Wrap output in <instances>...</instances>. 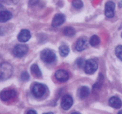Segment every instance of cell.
I'll return each instance as SVG.
<instances>
[{
    "label": "cell",
    "mask_w": 122,
    "mask_h": 114,
    "mask_svg": "<svg viewBox=\"0 0 122 114\" xmlns=\"http://www.w3.org/2000/svg\"><path fill=\"white\" fill-rule=\"evenodd\" d=\"M100 39L98 36L97 35H93L91 38L90 40H89V43L92 46H97L100 44Z\"/></svg>",
    "instance_id": "20"
},
{
    "label": "cell",
    "mask_w": 122,
    "mask_h": 114,
    "mask_svg": "<svg viewBox=\"0 0 122 114\" xmlns=\"http://www.w3.org/2000/svg\"><path fill=\"white\" fill-rule=\"evenodd\" d=\"M13 68L8 62H2L0 64V81L8 79L12 76Z\"/></svg>",
    "instance_id": "1"
},
{
    "label": "cell",
    "mask_w": 122,
    "mask_h": 114,
    "mask_svg": "<svg viewBox=\"0 0 122 114\" xmlns=\"http://www.w3.org/2000/svg\"><path fill=\"white\" fill-rule=\"evenodd\" d=\"M27 114H36V111H35L34 110H32V109H31V110H28V111H27Z\"/></svg>",
    "instance_id": "26"
},
{
    "label": "cell",
    "mask_w": 122,
    "mask_h": 114,
    "mask_svg": "<svg viewBox=\"0 0 122 114\" xmlns=\"http://www.w3.org/2000/svg\"><path fill=\"white\" fill-rule=\"evenodd\" d=\"M64 21H65V16L63 14H57L53 18L51 25L54 27H58L64 23Z\"/></svg>",
    "instance_id": "11"
},
{
    "label": "cell",
    "mask_w": 122,
    "mask_h": 114,
    "mask_svg": "<svg viewBox=\"0 0 122 114\" xmlns=\"http://www.w3.org/2000/svg\"><path fill=\"white\" fill-rule=\"evenodd\" d=\"M46 91V88L45 85L41 83H36L33 86L32 92L35 97L40 98L45 95Z\"/></svg>",
    "instance_id": "4"
},
{
    "label": "cell",
    "mask_w": 122,
    "mask_h": 114,
    "mask_svg": "<svg viewBox=\"0 0 122 114\" xmlns=\"http://www.w3.org/2000/svg\"><path fill=\"white\" fill-rule=\"evenodd\" d=\"M55 77L58 81L64 83L69 80V73L65 70H58L55 73Z\"/></svg>",
    "instance_id": "9"
},
{
    "label": "cell",
    "mask_w": 122,
    "mask_h": 114,
    "mask_svg": "<svg viewBox=\"0 0 122 114\" xmlns=\"http://www.w3.org/2000/svg\"></svg>",
    "instance_id": "30"
},
{
    "label": "cell",
    "mask_w": 122,
    "mask_h": 114,
    "mask_svg": "<svg viewBox=\"0 0 122 114\" xmlns=\"http://www.w3.org/2000/svg\"><path fill=\"white\" fill-rule=\"evenodd\" d=\"M19 0H0V2H4L8 4H15Z\"/></svg>",
    "instance_id": "24"
},
{
    "label": "cell",
    "mask_w": 122,
    "mask_h": 114,
    "mask_svg": "<svg viewBox=\"0 0 122 114\" xmlns=\"http://www.w3.org/2000/svg\"><path fill=\"white\" fill-rule=\"evenodd\" d=\"M115 52L117 57L122 61V45H119L117 46Z\"/></svg>",
    "instance_id": "22"
},
{
    "label": "cell",
    "mask_w": 122,
    "mask_h": 114,
    "mask_svg": "<svg viewBox=\"0 0 122 114\" xmlns=\"http://www.w3.org/2000/svg\"><path fill=\"white\" fill-rule=\"evenodd\" d=\"M69 52H70V49H69V46H67V45H63L60 46L59 52L61 57H65L67 56L69 53Z\"/></svg>",
    "instance_id": "16"
},
{
    "label": "cell",
    "mask_w": 122,
    "mask_h": 114,
    "mask_svg": "<svg viewBox=\"0 0 122 114\" xmlns=\"http://www.w3.org/2000/svg\"><path fill=\"white\" fill-rule=\"evenodd\" d=\"M4 10V8L3 6H2L1 4H0V11H1Z\"/></svg>",
    "instance_id": "28"
},
{
    "label": "cell",
    "mask_w": 122,
    "mask_h": 114,
    "mask_svg": "<svg viewBox=\"0 0 122 114\" xmlns=\"http://www.w3.org/2000/svg\"><path fill=\"white\" fill-rule=\"evenodd\" d=\"M21 80L24 81H26L29 79V75L27 73L26 71L23 72L21 74Z\"/></svg>",
    "instance_id": "23"
},
{
    "label": "cell",
    "mask_w": 122,
    "mask_h": 114,
    "mask_svg": "<svg viewBox=\"0 0 122 114\" xmlns=\"http://www.w3.org/2000/svg\"><path fill=\"white\" fill-rule=\"evenodd\" d=\"M31 72H32V74L35 75L36 77H40L42 76V72L41 70L39 69L38 65H37L36 64H33L31 66Z\"/></svg>",
    "instance_id": "18"
},
{
    "label": "cell",
    "mask_w": 122,
    "mask_h": 114,
    "mask_svg": "<svg viewBox=\"0 0 122 114\" xmlns=\"http://www.w3.org/2000/svg\"><path fill=\"white\" fill-rule=\"evenodd\" d=\"M17 95L16 91L14 89H5L0 93V99L2 101H8L14 98Z\"/></svg>",
    "instance_id": "6"
},
{
    "label": "cell",
    "mask_w": 122,
    "mask_h": 114,
    "mask_svg": "<svg viewBox=\"0 0 122 114\" xmlns=\"http://www.w3.org/2000/svg\"><path fill=\"white\" fill-rule=\"evenodd\" d=\"M83 64V60L81 58H79L77 60V64L79 67H82Z\"/></svg>",
    "instance_id": "25"
},
{
    "label": "cell",
    "mask_w": 122,
    "mask_h": 114,
    "mask_svg": "<svg viewBox=\"0 0 122 114\" xmlns=\"http://www.w3.org/2000/svg\"><path fill=\"white\" fill-rule=\"evenodd\" d=\"M38 1V0H30V3L32 4H34L36 3Z\"/></svg>",
    "instance_id": "27"
},
{
    "label": "cell",
    "mask_w": 122,
    "mask_h": 114,
    "mask_svg": "<svg viewBox=\"0 0 122 114\" xmlns=\"http://www.w3.org/2000/svg\"><path fill=\"white\" fill-rule=\"evenodd\" d=\"M29 51V48L27 45L19 44L14 48L13 51V55L17 58H21L24 57Z\"/></svg>",
    "instance_id": "5"
},
{
    "label": "cell",
    "mask_w": 122,
    "mask_h": 114,
    "mask_svg": "<svg viewBox=\"0 0 122 114\" xmlns=\"http://www.w3.org/2000/svg\"><path fill=\"white\" fill-rule=\"evenodd\" d=\"M64 35L69 37L73 36L76 33V31L73 27H66L64 28V31H63Z\"/></svg>",
    "instance_id": "19"
},
{
    "label": "cell",
    "mask_w": 122,
    "mask_h": 114,
    "mask_svg": "<svg viewBox=\"0 0 122 114\" xmlns=\"http://www.w3.org/2000/svg\"><path fill=\"white\" fill-rule=\"evenodd\" d=\"M31 38V34L29 30L27 29L21 30L17 36V39L20 42L25 43L29 41Z\"/></svg>",
    "instance_id": "10"
},
{
    "label": "cell",
    "mask_w": 122,
    "mask_h": 114,
    "mask_svg": "<svg viewBox=\"0 0 122 114\" xmlns=\"http://www.w3.org/2000/svg\"><path fill=\"white\" fill-rule=\"evenodd\" d=\"M73 104V100L70 95H64L62 97L61 102V106L64 110H68L72 106Z\"/></svg>",
    "instance_id": "7"
},
{
    "label": "cell",
    "mask_w": 122,
    "mask_h": 114,
    "mask_svg": "<svg viewBox=\"0 0 122 114\" xmlns=\"http://www.w3.org/2000/svg\"><path fill=\"white\" fill-rule=\"evenodd\" d=\"M41 59L43 62L47 64H51L56 60V55L54 52L49 49L43 50L41 53Z\"/></svg>",
    "instance_id": "2"
},
{
    "label": "cell",
    "mask_w": 122,
    "mask_h": 114,
    "mask_svg": "<svg viewBox=\"0 0 122 114\" xmlns=\"http://www.w3.org/2000/svg\"><path fill=\"white\" fill-rule=\"evenodd\" d=\"M109 104L115 109H119L121 108L122 106V102L120 98L116 96H113L112 97L109 99Z\"/></svg>",
    "instance_id": "14"
},
{
    "label": "cell",
    "mask_w": 122,
    "mask_h": 114,
    "mask_svg": "<svg viewBox=\"0 0 122 114\" xmlns=\"http://www.w3.org/2000/svg\"><path fill=\"white\" fill-rule=\"evenodd\" d=\"M90 93V89L87 86H82L78 90V96L81 99L83 100L88 97Z\"/></svg>",
    "instance_id": "13"
},
{
    "label": "cell",
    "mask_w": 122,
    "mask_h": 114,
    "mask_svg": "<svg viewBox=\"0 0 122 114\" xmlns=\"http://www.w3.org/2000/svg\"><path fill=\"white\" fill-rule=\"evenodd\" d=\"M72 5L76 9H81L83 7V4L82 0H73L72 2Z\"/></svg>",
    "instance_id": "21"
},
{
    "label": "cell",
    "mask_w": 122,
    "mask_h": 114,
    "mask_svg": "<svg viewBox=\"0 0 122 114\" xmlns=\"http://www.w3.org/2000/svg\"><path fill=\"white\" fill-rule=\"evenodd\" d=\"M88 47L87 39L85 38H80L76 43V49L77 51H82Z\"/></svg>",
    "instance_id": "12"
},
{
    "label": "cell",
    "mask_w": 122,
    "mask_h": 114,
    "mask_svg": "<svg viewBox=\"0 0 122 114\" xmlns=\"http://www.w3.org/2000/svg\"><path fill=\"white\" fill-rule=\"evenodd\" d=\"M98 69V64L94 59H88L85 63V72L88 74H92L94 73Z\"/></svg>",
    "instance_id": "3"
},
{
    "label": "cell",
    "mask_w": 122,
    "mask_h": 114,
    "mask_svg": "<svg viewBox=\"0 0 122 114\" xmlns=\"http://www.w3.org/2000/svg\"><path fill=\"white\" fill-rule=\"evenodd\" d=\"M115 4L113 1H108L105 6V14L108 18H112L115 14Z\"/></svg>",
    "instance_id": "8"
},
{
    "label": "cell",
    "mask_w": 122,
    "mask_h": 114,
    "mask_svg": "<svg viewBox=\"0 0 122 114\" xmlns=\"http://www.w3.org/2000/svg\"><path fill=\"white\" fill-rule=\"evenodd\" d=\"M118 113H119V114H122V110H120V111H119Z\"/></svg>",
    "instance_id": "29"
},
{
    "label": "cell",
    "mask_w": 122,
    "mask_h": 114,
    "mask_svg": "<svg viewBox=\"0 0 122 114\" xmlns=\"http://www.w3.org/2000/svg\"><path fill=\"white\" fill-rule=\"evenodd\" d=\"M104 81V76L102 74H100L99 75L98 79L97 81L94 84V86H93V89L97 90V89H100L101 87V86L103 84V82Z\"/></svg>",
    "instance_id": "17"
},
{
    "label": "cell",
    "mask_w": 122,
    "mask_h": 114,
    "mask_svg": "<svg viewBox=\"0 0 122 114\" xmlns=\"http://www.w3.org/2000/svg\"><path fill=\"white\" fill-rule=\"evenodd\" d=\"M12 14L11 12L7 10L1 11H0V23H5L10 20L12 18Z\"/></svg>",
    "instance_id": "15"
}]
</instances>
